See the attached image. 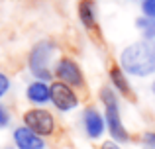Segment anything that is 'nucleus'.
Segmentation results:
<instances>
[{
  "instance_id": "f257e3e1",
  "label": "nucleus",
  "mask_w": 155,
  "mask_h": 149,
  "mask_svg": "<svg viewBox=\"0 0 155 149\" xmlns=\"http://www.w3.org/2000/svg\"><path fill=\"white\" fill-rule=\"evenodd\" d=\"M118 65L126 71L128 76L147 79L155 75V41H134L120 51Z\"/></svg>"
},
{
  "instance_id": "f03ea898",
  "label": "nucleus",
  "mask_w": 155,
  "mask_h": 149,
  "mask_svg": "<svg viewBox=\"0 0 155 149\" xmlns=\"http://www.w3.org/2000/svg\"><path fill=\"white\" fill-rule=\"evenodd\" d=\"M61 45L55 39H39L35 45H31L30 53H28V71L34 79L47 80L53 83V67L57 61V53H59Z\"/></svg>"
},
{
  "instance_id": "7ed1b4c3",
  "label": "nucleus",
  "mask_w": 155,
  "mask_h": 149,
  "mask_svg": "<svg viewBox=\"0 0 155 149\" xmlns=\"http://www.w3.org/2000/svg\"><path fill=\"white\" fill-rule=\"evenodd\" d=\"M98 98L104 108V118H106V130L110 134V139L118 143H128L130 141V131L126 130V124L122 120V110H120V98L118 92L112 86H102L98 92Z\"/></svg>"
},
{
  "instance_id": "20e7f679",
  "label": "nucleus",
  "mask_w": 155,
  "mask_h": 149,
  "mask_svg": "<svg viewBox=\"0 0 155 149\" xmlns=\"http://www.w3.org/2000/svg\"><path fill=\"white\" fill-rule=\"evenodd\" d=\"M22 124L28 126L30 130H34L35 134H39L41 138H51L55 135L57 131V118L51 110L47 108H41V106H35V108H30V110L24 112L22 116Z\"/></svg>"
},
{
  "instance_id": "39448f33",
  "label": "nucleus",
  "mask_w": 155,
  "mask_h": 149,
  "mask_svg": "<svg viewBox=\"0 0 155 149\" xmlns=\"http://www.w3.org/2000/svg\"><path fill=\"white\" fill-rule=\"evenodd\" d=\"M81 96L75 86L61 80H53L51 83V106L61 114H71L79 108Z\"/></svg>"
},
{
  "instance_id": "423d86ee",
  "label": "nucleus",
  "mask_w": 155,
  "mask_h": 149,
  "mask_svg": "<svg viewBox=\"0 0 155 149\" xmlns=\"http://www.w3.org/2000/svg\"><path fill=\"white\" fill-rule=\"evenodd\" d=\"M53 76H55V80H61V83H67L71 86H75L77 90H83L87 86V79H84L81 65L69 55H63V57H59L55 61Z\"/></svg>"
},
{
  "instance_id": "0eeeda50",
  "label": "nucleus",
  "mask_w": 155,
  "mask_h": 149,
  "mask_svg": "<svg viewBox=\"0 0 155 149\" xmlns=\"http://www.w3.org/2000/svg\"><path fill=\"white\" fill-rule=\"evenodd\" d=\"M81 120H83V130H84V134H87V138L92 139V141L100 139L106 131H108L106 130L104 112H100L96 106H87L84 108Z\"/></svg>"
},
{
  "instance_id": "6e6552de",
  "label": "nucleus",
  "mask_w": 155,
  "mask_h": 149,
  "mask_svg": "<svg viewBox=\"0 0 155 149\" xmlns=\"http://www.w3.org/2000/svg\"><path fill=\"white\" fill-rule=\"evenodd\" d=\"M12 141H14L16 149H47L45 138H41L39 134H35L34 130H30L24 124L12 131Z\"/></svg>"
},
{
  "instance_id": "1a4fd4ad",
  "label": "nucleus",
  "mask_w": 155,
  "mask_h": 149,
  "mask_svg": "<svg viewBox=\"0 0 155 149\" xmlns=\"http://www.w3.org/2000/svg\"><path fill=\"white\" fill-rule=\"evenodd\" d=\"M26 98H28V102L34 104V106L51 104V83L39 80V79L30 80L28 86H26Z\"/></svg>"
},
{
  "instance_id": "9d476101",
  "label": "nucleus",
  "mask_w": 155,
  "mask_h": 149,
  "mask_svg": "<svg viewBox=\"0 0 155 149\" xmlns=\"http://www.w3.org/2000/svg\"><path fill=\"white\" fill-rule=\"evenodd\" d=\"M77 18L87 31H94L98 26V6L96 0H79L77 4Z\"/></svg>"
},
{
  "instance_id": "9b49d317",
  "label": "nucleus",
  "mask_w": 155,
  "mask_h": 149,
  "mask_svg": "<svg viewBox=\"0 0 155 149\" xmlns=\"http://www.w3.org/2000/svg\"><path fill=\"white\" fill-rule=\"evenodd\" d=\"M108 80H110V86H112L118 94L126 96V98H134V88L128 80L126 71L122 69L120 65H112L108 69Z\"/></svg>"
},
{
  "instance_id": "f8f14e48",
  "label": "nucleus",
  "mask_w": 155,
  "mask_h": 149,
  "mask_svg": "<svg viewBox=\"0 0 155 149\" xmlns=\"http://www.w3.org/2000/svg\"><path fill=\"white\" fill-rule=\"evenodd\" d=\"M136 28H137V31H140L141 39L155 41V18H149V16L141 14L140 18L136 20Z\"/></svg>"
},
{
  "instance_id": "ddd939ff",
  "label": "nucleus",
  "mask_w": 155,
  "mask_h": 149,
  "mask_svg": "<svg viewBox=\"0 0 155 149\" xmlns=\"http://www.w3.org/2000/svg\"><path fill=\"white\" fill-rule=\"evenodd\" d=\"M140 147L141 149H155V130H145L140 135Z\"/></svg>"
},
{
  "instance_id": "4468645a",
  "label": "nucleus",
  "mask_w": 155,
  "mask_h": 149,
  "mask_svg": "<svg viewBox=\"0 0 155 149\" xmlns=\"http://www.w3.org/2000/svg\"><path fill=\"white\" fill-rule=\"evenodd\" d=\"M10 88H12V80H10V76L4 73V71H0V100H2L4 96L10 92Z\"/></svg>"
},
{
  "instance_id": "2eb2a0df",
  "label": "nucleus",
  "mask_w": 155,
  "mask_h": 149,
  "mask_svg": "<svg viewBox=\"0 0 155 149\" xmlns=\"http://www.w3.org/2000/svg\"><path fill=\"white\" fill-rule=\"evenodd\" d=\"M141 14L155 18V0H141Z\"/></svg>"
},
{
  "instance_id": "dca6fc26",
  "label": "nucleus",
  "mask_w": 155,
  "mask_h": 149,
  "mask_svg": "<svg viewBox=\"0 0 155 149\" xmlns=\"http://www.w3.org/2000/svg\"><path fill=\"white\" fill-rule=\"evenodd\" d=\"M10 112H8V108L4 106V104H0V130H4V128L10 126Z\"/></svg>"
},
{
  "instance_id": "f3484780",
  "label": "nucleus",
  "mask_w": 155,
  "mask_h": 149,
  "mask_svg": "<svg viewBox=\"0 0 155 149\" xmlns=\"http://www.w3.org/2000/svg\"><path fill=\"white\" fill-rule=\"evenodd\" d=\"M100 149H122V143L114 141V139H106L100 143Z\"/></svg>"
},
{
  "instance_id": "a211bd4d",
  "label": "nucleus",
  "mask_w": 155,
  "mask_h": 149,
  "mask_svg": "<svg viewBox=\"0 0 155 149\" xmlns=\"http://www.w3.org/2000/svg\"><path fill=\"white\" fill-rule=\"evenodd\" d=\"M151 94H153V96H155V79H153V80H151Z\"/></svg>"
},
{
  "instance_id": "6ab92c4d",
  "label": "nucleus",
  "mask_w": 155,
  "mask_h": 149,
  "mask_svg": "<svg viewBox=\"0 0 155 149\" xmlns=\"http://www.w3.org/2000/svg\"><path fill=\"white\" fill-rule=\"evenodd\" d=\"M140 2H141V0H140Z\"/></svg>"
}]
</instances>
